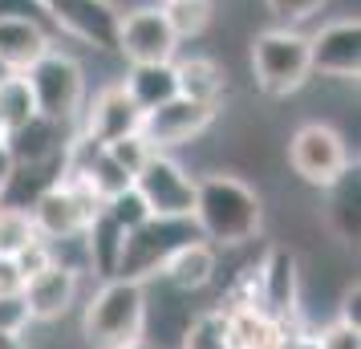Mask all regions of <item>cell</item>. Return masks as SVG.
<instances>
[{"label":"cell","mask_w":361,"mask_h":349,"mask_svg":"<svg viewBox=\"0 0 361 349\" xmlns=\"http://www.w3.org/2000/svg\"><path fill=\"white\" fill-rule=\"evenodd\" d=\"M191 224H195L199 240H207L212 248H244L264 228V203L256 195V187L244 183L240 175L212 171V175L195 179Z\"/></svg>","instance_id":"cell-1"},{"label":"cell","mask_w":361,"mask_h":349,"mask_svg":"<svg viewBox=\"0 0 361 349\" xmlns=\"http://www.w3.org/2000/svg\"><path fill=\"white\" fill-rule=\"evenodd\" d=\"M147 284L110 276L85 300L82 309V337L90 349H122L147 337Z\"/></svg>","instance_id":"cell-2"},{"label":"cell","mask_w":361,"mask_h":349,"mask_svg":"<svg viewBox=\"0 0 361 349\" xmlns=\"http://www.w3.org/2000/svg\"><path fill=\"white\" fill-rule=\"evenodd\" d=\"M252 78L256 90L268 98H288L312 78L309 69V37L293 25H276L252 37Z\"/></svg>","instance_id":"cell-3"},{"label":"cell","mask_w":361,"mask_h":349,"mask_svg":"<svg viewBox=\"0 0 361 349\" xmlns=\"http://www.w3.org/2000/svg\"><path fill=\"white\" fill-rule=\"evenodd\" d=\"M191 240H199L191 216H183V219L150 216L147 224H138L134 232H126L114 276L147 284L150 276H159V268L166 264V256H171V252H179L183 244H191Z\"/></svg>","instance_id":"cell-4"},{"label":"cell","mask_w":361,"mask_h":349,"mask_svg":"<svg viewBox=\"0 0 361 349\" xmlns=\"http://www.w3.org/2000/svg\"><path fill=\"white\" fill-rule=\"evenodd\" d=\"M288 166H293V175L300 183L325 191L353 166V154H349V142H345V134L337 126L305 122L288 138Z\"/></svg>","instance_id":"cell-5"},{"label":"cell","mask_w":361,"mask_h":349,"mask_svg":"<svg viewBox=\"0 0 361 349\" xmlns=\"http://www.w3.org/2000/svg\"><path fill=\"white\" fill-rule=\"evenodd\" d=\"M102 212V200L78 179H57V183L29 207L33 232L49 244H66L90 228V219Z\"/></svg>","instance_id":"cell-6"},{"label":"cell","mask_w":361,"mask_h":349,"mask_svg":"<svg viewBox=\"0 0 361 349\" xmlns=\"http://www.w3.org/2000/svg\"><path fill=\"white\" fill-rule=\"evenodd\" d=\"M25 82L33 90L37 114L53 118V122H69L82 114L85 106V73L82 66L61 49H49L33 69H25Z\"/></svg>","instance_id":"cell-7"},{"label":"cell","mask_w":361,"mask_h":349,"mask_svg":"<svg viewBox=\"0 0 361 349\" xmlns=\"http://www.w3.org/2000/svg\"><path fill=\"white\" fill-rule=\"evenodd\" d=\"M296 297H300V264L293 248L272 244L260 260L252 264V305L276 325L296 321Z\"/></svg>","instance_id":"cell-8"},{"label":"cell","mask_w":361,"mask_h":349,"mask_svg":"<svg viewBox=\"0 0 361 349\" xmlns=\"http://www.w3.org/2000/svg\"><path fill=\"white\" fill-rule=\"evenodd\" d=\"M114 53L126 57V66H171L179 53V37L171 33L159 4H142L122 13Z\"/></svg>","instance_id":"cell-9"},{"label":"cell","mask_w":361,"mask_h":349,"mask_svg":"<svg viewBox=\"0 0 361 349\" xmlns=\"http://www.w3.org/2000/svg\"><path fill=\"white\" fill-rule=\"evenodd\" d=\"M134 191L142 195L150 216L183 219V216H191V207H195V179L175 159H166V150H154L142 163V171L134 175Z\"/></svg>","instance_id":"cell-10"},{"label":"cell","mask_w":361,"mask_h":349,"mask_svg":"<svg viewBox=\"0 0 361 349\" xmlns=\"http://www.w3.org/2000/svg\"><path fill=\"white\" fill-rule=\"evenodd\" d=\"M215 106H203V102H191V98H166L159 102L154 110L142 114L138 122V134L150 142V150H171V147H187L191 138L207 130L215 122Z\"/></svg>","instance_id":"cell-11"},{"label":"cell","mask_w":361,"mask_h":349,"mask_svg":"<svg viewBox=\"0 0 361 349\" xmlns=\"http://www.w3.org/2000/svg\"><path fill=\"white\" fill-rule=\"evenodd\" d=\"M45 13H49L53 33H66L82 45L94 49H114L118 41V4L110 0H45Z\"/></svg>","instance_id":"cell-12"},{"label":"cell","mask_w":361,"mask_h":349,"mask_svg":"<svg viewBox=\"0 0 361 349\" xmlns=\"http://www.w3.org/2000/svg\"><path fill=\"white\" fill-rule=\"evenodd\" d=\"M309 69L333 82H357L361 73V20L341 17L309 37Z\"/></svg>","instance_id":"cell-13"},{"label":"cell","mask_w":361,"mask_h":349,"mask_svg":"<svg viewBox=\"0 0 361 349\" xmlns=\"http://www.w3.org/2000/svg\"><path fill=\"white\" fill-rule=\"evenodd\" d=\"M78 293H82V268L66 264V260H53L49 268H41L37 276L25 281L20 297L29 305V317L49 325V321H61V317L78 305Z\"/></svg>","instance_id":"cell-14"},{"label":"cell","mask_w":361,"mask_h":349,"mask_svg":"<svg viewBox=\"0 0 361 349\" xmlns=\"http://www.w3.org/2000/svg\"><path fill=\"white\" fill-rule=\"evenodd\" d=\"M138 122H142V110L134 106L126 85L114 82V85H106V90H98L90 106H82V130L78 134H85V138H94V142L106 147V142H114L122 134H134Z\"/></svg>","instance_id":"cell-15"},{"label":"cell","mask_w":361,"mask_h":349,"mask_svg":"<svg viewBox=\"0 0 361 349\" xmlns=\"http://www.w3.org/2000/svg\"><path fill=\"white\" fill-rule=\"evenodd\" d=\"M53 49V29L29 17H0V66L4 73H25Z\"/></svg>","instance_id":"cell-16"},{"label":"cell","mask_w":361,"mask_h":349,"mask_svg":"<svg viewBox=\"0 0 361 349\" xmlns=\"http://www.w3.org/2000/svg\"><path fill=\"white\" fill-rule=\"evenodd\" d=\"M215 268H219V248H212L207 240H191V244H183L179 252L166 256L159 276L175 293H199V288H207L215 281Z\"/></svg>","instance_id":"cell-17"},{"label":"cell","mask_w":361,"mask_h":349,"mask_svg":"<svg viewBox=\"0 0 361 349\" xmlns=\"http://www.w3.org/2000/svg\"><path fill=\"white\" fill-rule=\"evenodd\" d=\"M61 126H66V122H53V118H45V114L29 118L20 130H13L8 138H4L13 163H57L61 150H66V142L73 138V134L66 138Z\"/></svg>","instance_id":"cell-18"},{"label":"cell","mask_w":361,"mask_h":349,"mask_svg":"<svg viewBox=\"0 0 361 349\" xmlns=\"http://www.w3.org/2000/svg\"><path fill=\"white\" fill-rule=\"evenodd\" d=\"M175 66V90L179 98L203 102V106H215L224 102V90H228V73L215 57H187V61H171Z\"/></svg>","instance_id":"cell-19"},{"label":"cell","mask_w":361,"mask_h":349,"mask_svg":"<svg viewBox=\"0 0 361 349\" xmlns=\"http://www.w3.org/2000/svg\"><path fill=\"white\" fill-rule=\"evenodd\" d=\"M224 317H228L231 349H280L284 325H276L272 317H264L260 309H252V305H231V309H224Z\"/></svg>","instance_id":"cell-20"},{"label":"cell","mask_w":361,"mask_h":349,"mask_svg":"<svg viewBox=\"0 0 361 349\" xmlns=\"http://www.w3.org/2000/svg\"><path fill=\"white\" fill-rule=\"evenodd\" d=\"M122 240H126V232L118 228L114 219L106 216V212H98V216L90 219V228L82 232V248H85V264L98 272L102 281H110L118 272V256H122Z\"/></svg>","instance_id":"cell-21"},{"label":"cell","mask_w":361,"mask_h":349,"mask_svg":"<svg viewBox=\"0 0 361 349\" xmlns=\"http://www.w3.org/2000/svg\"><path fill=\"white\" fill-rule=\"evenodd\" d=\"M329 191V224L333 232L341 235L345 244H357L361 235V179H357V166H349L341 179Z\"/></svg>","instance_id":"cell-22"},{"label":"cell","mask_w":361,"mask_h":349,"mask_svg":"<svg viewBox=\"0 0 361 349\" xmlns=\"http://www.w3.org/2000/svg\"><path fill=\"white\" fill-rule=\"evenodd\" d=\"M122 85H126V94L134 98V106L142 114L154 110L159 102L179 94L175 90V66H130V73L122 78Z\"/></svg>","instance_id":"cell-23"},{"label":"cell","mask_w":361,"mask_h":349,"mask_svg":"<svg viewBox=\"0 0 361 349\" xmlns=\"http://www.w3.org/2000/svg\"><path fill=\"white\" fill-rule=\"evenodd\" d=\"M29 118H37V102L25 73H4L0 78V138L20 130Z\"/></svg>","instance_id":"cell-24"},{"label":"cell","mask_w":361,"mask_h":349,"mask_svg":"<svg viewBox=\"0 0 361 349\" xmlns=\"http://www.w3.org/2000/svg\"><path fill=\"white\" fill-rule=\"evenodd\" d=\"M159 8H163L166 25H171V33L179 37V41L203 37L207 29H212V20H215L212 0H163Z\"/></svg>","instance_id":"cell-25"},{"label":"cell","mask_w":361,"mask_h":349,"mask_svg":"<svg viewBox=\"0 0 361 349\" xmlns=\"http://www.w3.org/2000/svg\"><path fill=\"white\" fill-rule=\"evenodd\" d=\"M179 349H231L228 317H224V309H207V313L191 317V321L183 325Z\"/></svg>","instance_id":"cell-26"},{"label":"cell","mask_w":361,"mask_h":349,"mask_svg":"<svg viewBox=\"0 0 361 349\" xmlns=\"http://www.w3.org/2000/svg\"><path fill=\"white\" fill-rule=\"evenodd\" d=\"M33 240H37V232H33L29 212L0 203V256H17V252L25 248V244H33Z\"/></svg>","instance_id":"cell-27"},{"label":"cell","mask_w":361,"mask_h":349,"mask_svg":"<svg viewBox=\"0 0 361 349\" xmlns=\"http://www.w3.org/2000/svg\"><path fill=\"white\" fill-rule=\"evenodd\" d=\"M102 212H106V216L114 219V224L122 228V232H134L138 224H147V219H150V207L142 203V195L134 191V183L126 187V191L110 195V200L102 203Z\"/></svg>","instance_id":"cell-28"},{"label":"cell","mask_w":361,"mask_h":349,"mask_svg":"<svg viewBox=\"0 0 361 349\" xmlns=\"http://www.w3.org/2000/svg\"><path fill=\"white\" fill-rule=\"evenodd\" d=\"M102 150H106V154H110V159H114V163L126 171V175H130V183H134V175L142 171V163L154 154V150H150V142H147L138 130H134V134H122V138H114V142H106Z\"/></svg>","instance_id":"cell-29"},{"label":"cell","mask_w":361,"mask_h":349,"mask_svg":"<svg viewBox=\"0 0 361 349\" xmlns=\"http://www.w3.org/2000/svg\"><path fill=\"white\" fill-rule=\"evenodd\" d=\"M33 325V317H29V305L20 293H0V333H8V337H25V329Z\"/></svg>","instance_id":"cell-30"},{"label":"cell","mask_w":361,"mask_h":349,"mask_svg":"<svg viewBox=\"0 0 361 349\" xmlns=\"http://www.w3.org/2000/svg\"><path fill=\"white\" fill-rule=\"evenodd\" d=\"M13 260H17L20 276L29 281V276H37L41 268H49L53 260H57V256H53V244H49V240H41V235H37L33 244H25V248H20L17 256H13Z\"/></svg>","instance_id":"cell-31"},{"label":"cell","mask_w":361,"mask_h":349,"mask_svg":"<svg viewBox=\"0 0 361 349\" xmlns=\"http://www.w3.org/2000/svg\"><path fill=\"white\" fill-rule=\"evenodd\" d=\"M312 337H317V349H361V329L345 325V321H329Z\"/></svg>","instance_id":"cell-32"},{"label":"cell","mask_w":361,"mask_h":349,"mask_svg":"<svg viewBox=\"0 0 361 349\" xmlns=\"http://www.w3.org/2000/svg\"><path fill=\"white\" fill-rule=\"evenodd\" d=\"M321 4H325V0H268L272 17L284 20V25H300V20H309L312 13H321Z\"/></svg>","instance_id":"cell-33"},{"label":"cell","mask_w":361,"mask_h":349,"mask_svg":"<svg viewBox=\"0 0 361 349\" xmlns=\"http://www.w3.org/2000/svg\"><path fill=\"white\" fill-rule=\"evenodd\" d=\"M337 321H345V325L361 329V284H357V281L345 288V297H341V313H337Z\"/></svg>","instance_id":"cell-34"},{"label":"cell","mask_w":361,"mask_h":349,"mask_svg":"<svg viewBox=\"0 0 361 349\" xmlns=\"http://www.w3.org/2000/svg\"><path fill=\"white\" fill-rule=\"evenodd\" d=\"M25 288V276L13 256H0V293H20Z\"/></svg>","instance_id":"cell-35"},{"label":"cell","mask_w":361,"mask_h":349,"mask_svg":"<svg viewBox=\"0 0 361 349\" xmlns=\"http://www.w3.org/2000/svg\"><path fill=\"white\" fill-rule=\"evenodd\" d=\"M280 349H317V337H312V333H305V329H296V321H293V325H284Z\"/></svg>","instance_id":"cell-36"},{"label":"cell","mask_w":361,"mask_h":349,"mask_svg":"<svg viewBox=\"0 0 361 349\" xmlns=\"http://www.w3.org/2000/svg\"><path fill=\"white\" fill-rule=\"evenodd\" d=\"M8 171H13V154H8L4 138H0V187H4V179H8Z\"/></svg>","instance_id":"cell-37"},{"label":"cell","mask_w":361,"mask_h":349,"mask_svg":"<svg viewBox=\"0 0 361 349\" xmlns=\"http://www.w3.org/2000/svg\"><path fill=\"white\" fill-rule=\"evenodd\" d=\"M0 349H25V337H8V333H0Z\"/></svg>","instance_id":"cell-38"},{"label":"cell","mask_w":361,"mask_h":349,"mask_svg":"<svg viewBox=\"0 0 361 349\" xmlns=\"http://www.w3.org/2000/svg\"><path fill=\"white\" fill-rule=\"evenodd\" d=\"M122 349H154V345H150L147 337H142V341H130V345H122Z\"/></svg>","instance_id":"cell-39"},{"label":"cell","mask_w":361,"mask_h":349,"mask_svg":"<svg viewBox=\"0 0 361 349\" xmlns=\"http://www.w3.org/2000/svg\"><path fill=\"white\" fill-rule=\"evenodd\" d=\"M0 78H4V66H0Z\"/></svg>","instance_id":"cell-40"},{"label":"cell","mask_w":361,"mask_h":349,"mask_svg":"<svg viewBox=\"0 0 361 349\" xmlns=\"http://www.w3.org/2000/svg\"><path fill=\"white\" fill-rule=\"evenodd\" d=\"M159 4H163V0H159Z\"/></svg>","instance_id":"cell-41"},{"label":"cell","mask_w":361,"mask_h":349,"mask_svg":"<svg viewBox=\"0 0 361 349\" xmlns=\"http://www.w3.org/2000/svg\"><path fill=\"white\" fill-rule=\"evenodd\" d=\"M41 4H45V0H41Z\"/></svg>","instance_id":"cell-42"}]
</instances>
